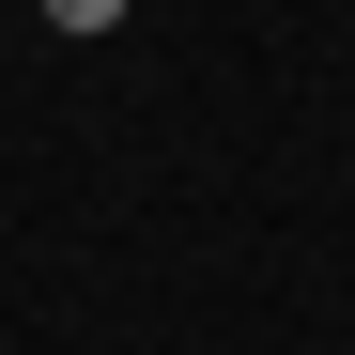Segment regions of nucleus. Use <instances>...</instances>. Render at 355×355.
<instances>
[{"mask_svg":"<svg viewBox=\"0 0 355 355\" xmlns=\"http://www.w3.org/2000/svg\"><path fill=\"white\" fill-rule=\"evenodd\" d=\"M46 31H124V0H46Z\"/></svg>","mask_w":355,"mask_h":355,"instance_id":"1","label":"nucleus"}]
</instances>
